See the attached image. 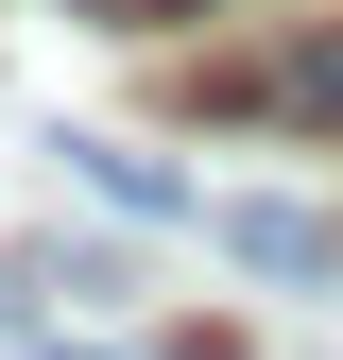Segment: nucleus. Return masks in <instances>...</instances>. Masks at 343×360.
<instances>
[{
  "label": "nucleus",
  "mask_w": 343,
  "mask_h": 360,
  "mask_svg": "<svg viewBox=\"0 0 343 360\" xmlns=\"http://www.w3.org/2000/svg\"><path fill=\"white\" fill-rule=\"evenodd\" d=\"M189 103L206 120H275V138H343V18H292L257 52H206Z\"/></svg>",
  "instance_id": "1"
},
{
  "label": "nucleus",
  "mask_w": 343,
  "mask_h": 360,
  "mask_svg": "<svg viewBox=\"0 0 343 360\" xmlns=\"http://www.w3.org/2000/svg\"><path fill=\"white\" fill-rule=\"evenodd\" d=\"M206 240H224V257H257V275H343V240H326L309 206H206Z\"/></svg>",
  "instance_id": "2"
},
{
  "label": "nucleus",
  "mask_w": 343,
  "mask_h": 360,
  "mask_svg": "<svg viewBox=\"0 0 343 360\" xmlns=\"http://www.w3.org/2000/svg\"><path fill=\"white\" fill-rule=\"evenodd\" d=\"M69 155H86V189H120V206H138V223H189V189H172L155 155H120V138H69Z\"/></svg>",
  "instance_id": "3"
},
{
  "label": "nucleus",
  "mask_w": 343,
  "mask_h": 360,
  "mask_svg": "<svg viewBox=\"0 0 343 360\" xmlns=\"http://www.w3.org/2000/svg\"><path fill=\"white\" fill-rule=\"evenodd\" d=\"M103 34H172V18H206V0H86Z\"/></svg>",
  "instance_id": "4"
}]
</instances>
